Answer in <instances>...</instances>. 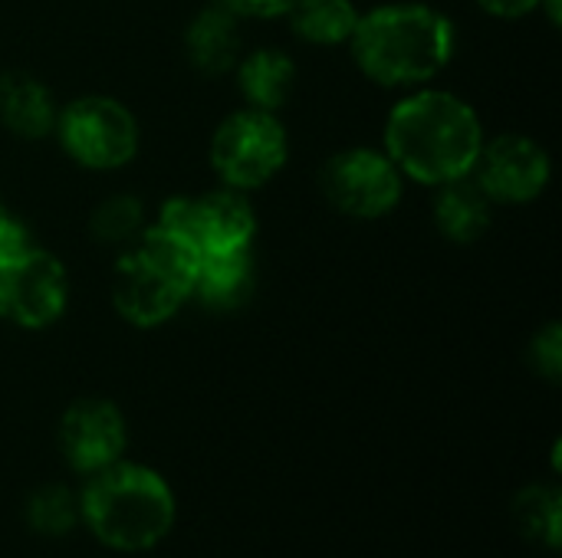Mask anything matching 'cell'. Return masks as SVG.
I'll return each mask as SVG.
<instances>
[{"instance_id":"obj_4","label":"cell","mask_w":562,"mask_h":558,"mask_svg":"<svg viewBox=\"0 0 562 558\" xmlns=\"http://www.w3.org/2000/svg\"><path fill=\"white\" fill-rule=\"evenodd\" d=\"M194 247L165 224H148L115 266L112 306L132 329H158L194 299Z\"/></svg>"},{"instance_id":"obj_11","label":"cell","mask_w":562,"mask_h":558,"mask_svg":"<svg viewBox=\"0 0 562 558\" xmlns=\"http://www.w3.org/2000/svg\"><path fill=\"white\" fill-rule=\"evenodd\" d=\"M128 444V428L122 411L105 398H79L66 408L59 421V447L76 474H99L122 460Z\"/></svg>"},{"instance_id":"obj_14","label":"cell","mask_w":562,"mask_h":558,"mask_svg":"<svg viewBox=\"0 0 562 558\" xmlns=\"http://www.w3.org/2000/svg\"><path fill=\"white\" fill-rule=\"evenodd\" d=\"M494 207L497 204L468 174V178H458V181H448V184L435 187L431 214H435V227H438V234L445 240L468 247V243H477L491 230Z\"/></svg>"},{"instance_id":"obj_20","label":"cell","mask_w":562,"mask_h":558,"mask_svg":"<svg viewBox=\"0 0 562 558\" xmlns=\"http://www.w3.org/2000/svg\"><path fill=\"white\" fill-rule=\"evenodd\" d=\"M23 516H26V526L46 539L66 536L79 523V497H72L69 487L63 483H46L30 493Z\"/></svg>"},{"instance_id":"obj_24","label":"cell","mask_w":562,"mask_h":558,"mask_svg":"<svg viewBox=\"0 0 562 558\" xmlns=\"http://www.w3.org/2000/svg\"><path fill=\"white\" fill-rule=\"evenodd\" d=\"M474 3L497 20H524L530 13H537L543 0H474Z\"/></svg>"},{"instance_id":"obj_12","label":"cell","mask_w":562,"mask_h":558,"mask_svg":"<svg viewBox=\"0 0 562 558\" xmlns=\"http://www.w3.org/2000/svg\"><path fill=\"white\" fill-rule=\"evenodd\" d=\"M59 105L46 82L30 72H3L0 76V125L23 138L40 141L53 135Z\"/></svg>"},{"instance_id":"obj_23","label":"cell","mask_w":562,"mask_h":558,"mask_svg":"<svg viewBox=\"0 0 562 558\" xmlns=\"http://www.w3.org/2000/svg\"><path fill=\"white\" fill-rule=\"evenodd\" d=\"M26 247H30V237H26L23 224H20L13 214H7V210L0 207V270H3L13 257H20Z\"/></svg>"},{"instance_id":"obj_22","label":"cell","mask_w":562,"mask_h":558,"mask_svg":"<svg viewBox=\"0 0 562 558\" xmlns=\"http://www.w3.org/2000/svg\"><path fill=\"white\" fill-rule=\"evenodd\" d=\"M231 10L237 20H277L293 10L296 0H214Z\"/></svg>"},{"instance_id":"obj_8","label":"cell","mask_w":562,"mask_h":558,"mask_svg":"<svg viewBox=\"0 0 562 558\" xmlns=\"http://www.w3.org/2000/svg\"><path fill=\"white\" fill-rule=\"evenodd\" d=\"M158 224L181 234L198 257L204 253H224V250H250L257 237V214L244 191L234 187H214L201 194H181L171 197Z\"/></svg>"},{"instance_id":"obj_18","label":"cell","mask_w":562,"mask_h":558,"mask_svg":"<svg viewBox=\"0 0 562 558\" xmlns=\"http://www.w3.org/2000/svg\"><path fill=\"white\" fill-rule=\"evenodd\" d=\"M517 529L547 549H560L562 536V493L553 483H533L517 493L514 500Z\"/></svg>"},{"instance_id":"obj_7","label":"cell","mask_w":562,"mask_h":558,"mask_svg":"<svg viewBox=\"0 0 562 558\" xmlns=\"http://www.w3.org/2000/svg\"><path fill=\"white\" fill-rule=\"evenodd\" d=\"M323 197L352 220H382L405 197V178L382 148L356 145L336 151L319 171Z\"/></svg>"},{"instance_id":"obj_19","label":"cell","mask_w":562,"mask_h":558,"mask_svg":"<svg viewBox=\"0 0 562 558\" xmlns=\"http://www.w3.org/2000/svg\"><path fill=\"white\" fill-rule=\"evenodd\" d=\"M145 227V204L135 194H109L89 214V234L105 247H128Z\"/></svg>"},{"instance_id":"obj_16","label":"cell","mask_w":562,"mask_h":558,"mask_svg":"<svg viewBox=\"0 0 562 558\" xmlns=\"http://www.w3.org/2000/svg\"><path fill=\"white\" fill-rule=\"evenodd\" d=\"M254 286V253L250 250H224L198 257L194 270V296L211 309H231L244 303Z\"/></svg>"},{"instance_id":"obj_13","label":"cell","mask_w":562,"mask_h":558,"mask_svg":"<svg viewBox=\"0 0 562 558\" xmlns=\"http://www.w3.org/2000/svg\"><path fill=\"white\" fill-rule=\"evenodd\" d=\"M240 20L221 3L198 10L184 30V56L204 76L231 72L240 59Z\"/></svg>"},{"instance_id":"obj_3","label":"cell","mask_w":562,"mask_h":558,"mask_svg":"<svg viewBox=\"0 0 562 558\" xmlns=\"http://www.w3.org/2000/svg\"><path fill=\"white\" fill-rule=\"evenodd\" d=\"M178 503L168 480L142 464L115 460L79 493V520L112 553H148L175 529Z\"/></svg>"},{"instance_id":"obj_15","label":"cell","mask_w":562,"mask_h":558,"mask_svg":"<svg viewBox=\"0 0 562 558\" xmlns=\"http://www.w3.org/2000/svg\"><path fill=\"white\" fill-rule=\"evenodd\" d=\"M234 72H237L240 95L254 109L277 112L290 102V95L296 89V62L283 49L263 46V49L240 53Z\"/></svg>"},{"instance_id":"obj_10","label":"cell","mask_w":562,"mask_h":558,"mask_svg":"<svg viewBox=\"0 0 562 558\" xmlns=\"http://www.w3.org/2000/svg\"><path fill=\"white\" fill-rule=\"evenodd\" d=\"M471 178L481 184V191L504 207L533 204L543 197V191L553 181V161L550 151L520 132H504L494 138H484V148L477 155V164Z\"/></svg>"},{"instance_id":"obj_6","label":"cell","mask_w":562,"mask_h":558,"mask_svg":"<svg viewBox=\"0 0 562 558\" xmlns=\"http://www.w3.org/2000/svg\"><path fill=\"white\" fill-rule=\"evenodd\" d=\"M53 135L69 161L102 174L132 164L142 148V128L132 109L99 92L59 105Z\"/></svg>"},{"instance_id":"obj_5","label":"cell","mask_w":562,"mask_h":558,"mask_svg":"<svg viewBox=\"0 0 562 558\" xmlns=\"http://www.w3.org/2000/svg\"><path fill=\"white\" fill-rule=\"evenodd\" d=\"M290 158V135L277 112L267 109H234L221 118V125L211 135L207 161L224 187L234 191H260L270 184Z\"/></svg>"},{"instance_id":"obj_1","label":"cell","mask_w":562,"mask_h":558,"mask_svg":"<svg viewBox=\"0 0 562 558\" xmlns=\"http://www.w3.org/2000/svg\"><path fill=\"white\" fill-rule=\"evenodd\" d=\"M484 138V122L468 99L418 86L392 105L382 128V151L405 181L441 187L474 171Z\"/></svg>"},{"instance_id":"obj_2","label":"cell","mask_w":562,"mask_h":558,"mask_svg":"<svg viewBox=\"0 0 562 558\" xmlns=\"http://www.w3.org/2000/svg\"><path fill=\"white\" fill-rule=\"evenodd\" d=\"M346 46L369 82L408 92L428 86L451 66L458 26L431 3H382L359 13L356 33Z\"/></svg>"},{"instance_id":"obj_17","label":"cell","mask_w":562,"mask_h":558,"mask_svg":"<svg viewBox=\"0 0 562 558\" xmlns=\"http://www.w3.org/2000/svg\"><path fill=\"white\" fill-rule=\"evenodd\" d=\"M286 20L296 39L310 46H342L356 33L359 10L352 0H296Z\"/></svg>"},{"instance_id":"obj_21","label":"cell","mask_w":562,"mask_h":558,"mask_svg":"<svg viewBox=\"0 0 562 558\" xmlns=\"http://www.w3.org/2000/svg\"><path fill=\"white\" fill-rule=\"evenodd\" d=\"M530 362L537 368V375H543L547 382H560L562 375V329L560 322H547L533 342H530Z\"/></svg>"},{"instance_id":"obj_25","label":"cell","mask_w":562,"mask_h":558,"mask_svg":"<svg viewBox=\"0 0 562 558\" xmlns=\"http://www.w3.org/2000/svg\"><path fill=\"white\" fill-rule=\"evenodd\" d=\"M560 7H562V0H543V3H540V10H547V16H550V23H553V26L560 23Z\"/></svg>"},{"instance_id":"obj_9","label":"cell","mask_w":562,"mask_h":558,"mask_svg":"<svg viewBox=\"0 0 562 558\" xmlns=\"http://www.w3.org/2000/svg\"><path fill=\"white\" fill-rule=\"evenodd\" d=\"M69 306V273L49 250L26 247L0 270V319L40 332L63 319Z\"/></svg>"}]
</instances>
